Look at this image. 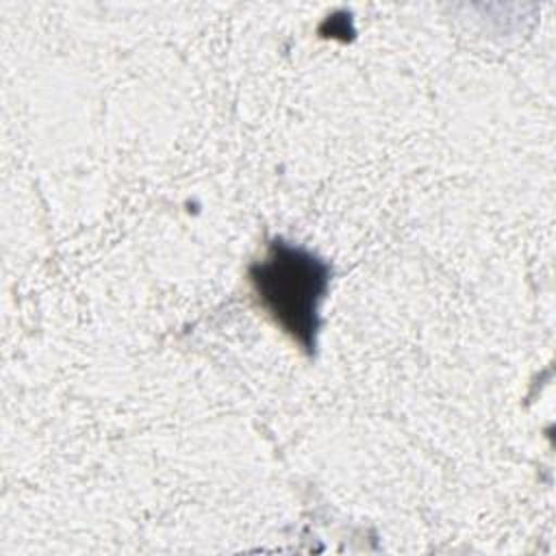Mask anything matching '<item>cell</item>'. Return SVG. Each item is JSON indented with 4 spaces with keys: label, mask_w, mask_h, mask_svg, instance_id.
Returning <instances> with one entry per match:
<instances>
[{
    "label": "cell",
    "mask_w": 556,
    "mask_h": 556,
    "mask_svg": "<svg viewBox=\"0 0 556 556\" xmlns=\"http://www.w3.org/2000/svg\"><path fill=\"white\" fill-rule=\"evenodd\" d=\"M261 306L302 350H315L319 302L328 285V265L313 254L276 241L250 269Z\"/></svg>",
    "instance_id": "1"
}]
</instances>
